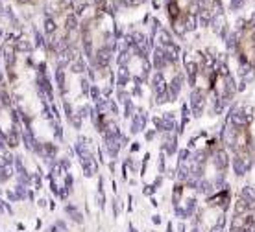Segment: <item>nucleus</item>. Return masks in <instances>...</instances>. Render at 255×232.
<instances>
[{
  "mask_svg": "<svg viewBox=\"0 0 255 232\" xmlns=\"http://www.w3.org/2000/svg\"><path fill=\"white\" fill-rule=\"evenodd\" d=\"M255 116L254 111L239 109L230 122V148L235 157V166L243 175L252 169L255 146Z\"/></svg>",
  "mask_w": 255,
  "mask_h": 232,
  "instance_id": "nucleus-1",
  "label": "nucleus"
},
{
  "mask_svg": "<svg viewBox=\"0 0 255 232\" xmlns=\"http://www.w3.org/2000/svg\"><path fill=\"white\" fill-rule=\"evenodd\" d=\"M233 52L241 74L248 79L255 77V7L244 17L233 33Z\"/></svg>",
  "mask_w": 255,
  "mask_h": 232,
  "instance_id": "nucleus-2",
  "label": "nucleus"
},
{
  "mask_svg": "<svg viewBox=\"0 0 255 232\" xmlns=\"http://www.w3.org/2000/svg\"><path fill=\"white\" fill-rule=\"evenodd\" d=\"M222 0H166V11L170 24L176 32H185L192 28L200 13H215L220 9Z\"/></svg>",
  "mask_w": 255,
  "mask_h": 232,
  "instance_id": "nucleus-3",
  "label": "nucleus"
},
{
  "mask_svg": "<svg viewBox=\"0 0 255 232\" xmlns=\"http://www.w3.org/2000/svg\"><path fill=\"white\" fill-rule=\"evenodd\" d=\"M119 2H122V4H126V6H137V4H140L142 0H119Z\"/></svg>",
  "mask_w": 255,
  "mask_h": 232,
  "instance_id": "nucleus-4",
  "label": "nucleus"
},
{
  "mask_svg": "<svg viewBox=\"0 0 255 232\" xmlns=\"http://www.w3.org/2000/svg\"><path fill=\"white\" fill-rule=\"evenodd\" d=\"M17 2H19V4H33L35 0H17Z\"/></svg>",
  "mask_w": 255,
  "mask_h": 232,
  "instance_id": "nucleus-5",
  "label": "nucleus"
},
{
  "mask_svg": "<svg viewBox=\"0 0 255 232\" xmlns=\"http://www.w3.org/2000/svg\"><path fill=\"white\" fill-rule=\"evenodd\" d=\"M239 4H250V2H255V0H235Z\"/></svg>",
  "mask_w": 255,
  "mask_h": 232,
  "instance_id": "nucleus-6",
  "label": "nucleus"
},
{
  "mask_svg": "<svg viewBox=\"0 0 255 232\" xmlns=\"http://www.w3.org/2000/svg\"><path fill=\"white\" fill-rule=\"evenodd\" d=\"M252 168L255 169V146H254V162H252Z\"/></svg>",
  "mask_w": 255,
  "mask_h": 232,
  "instance_id": "nucleus-7",
  "label": "nucleus"
},
{
  "mask_svg": "<svg viewBox=\"0 0 255 232\" xmlns=\"http://www.w3.org/2000/svg\"><path fill=\"white\" fill-rule=\"evenodd\" d=\"M254 116H255V109H254Z\"/></svg>",
  "mask_w": 255,
  "mask_h": 232,
  "instance_id": "nucleus-8",
  "label": "nucleus"
},
{
  "mask_svg": "<svg viewBox=\"0 0 255 232\" xmlns=\"http://www.w3.org/2000/svg\"><path fill=\"white\" fill-rule=\"evenodd\" d=\"M254 232H255V231H254Z\"/></svg>",
  "mask_w": 255,
  "mask_h": 232,
  "instance_id": "nucleus-9",
  "label": "nucleus"
}]
</instances>
